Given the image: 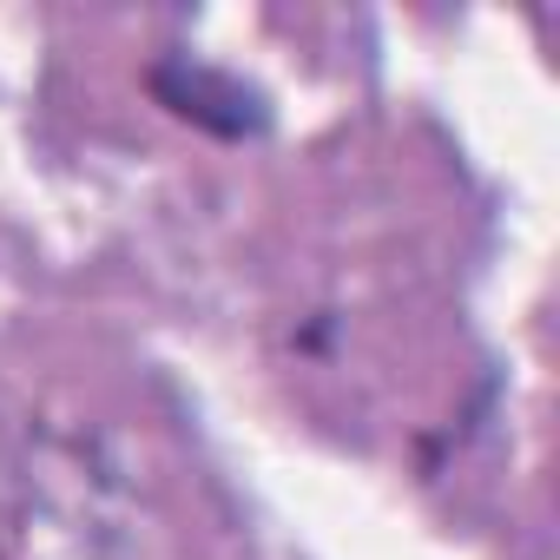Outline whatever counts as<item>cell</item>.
Returning <instances> with one entry per match:
<instances>
[{
	"label": "cell",
	"instance_id": "obj_1",
	"mask_svg": "<svg viewBox=\"0 0 560 560\" xmlns=\"http://www.w3.org/2000/svg\"><path fill=\"white\" fill-rule=\"evenodd\" d=\"M152 93H159L178 119H191V126H205V132H218V139H250V132H264V119H270L250 86H237L231 73L191 67V60L152 67Z\"/></svg>",
	"mask_w": 560,
	"mask_h": 560
}]
</instances>
